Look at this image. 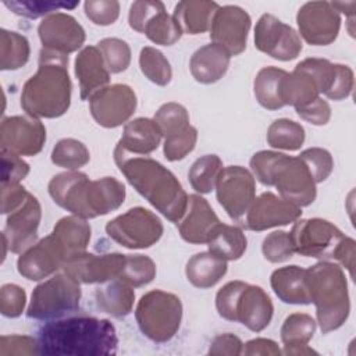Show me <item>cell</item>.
Listing matches in <instances>:
<instances>
[{"label": "cell", "mask_w": 356, "mask_h": 356, "mask_svg": "<svg viewBox=\"0 0 356 356\" xmlns=\"http://www.w3.org/2000/svg\"><path fill=\"white\" fill-rule=\"evenodd\" d=\"M40 353L56 356L115 355L118 338L107 318L92 316L50 320L38 331Z\"/></svg>", "instance_id": "cell-1"}, {"label": "cell", "mask_w": 356, "mask_h": 356, "mask_svg": "<svg viewBox=\"0 0 356 356\" xmlns=\"http://www.w3.org/2000/svg\"><path fill=\"white\" fill-rule=\"evenodd\" d=\"M114 161L127 181L157 211L171 222H178L186 211L188 193L178 178L161 163L114 147Z\"/></svg>", "instance_id": "cell-2"}, {"label": "cell", "mask_w": 356, "mask_h": 356, "mask_svg": "<svg viewBox=\"0 0 356 356\" xmlns=\"http://www.w3.org/2000/svg\"><path fill=\"white\" fill-rule=\"evenodd\" d=\"M71 89L68 56L42 49L36 72L22 86L21 107L35 118L61 117L70 108Z\"/></svg>", "instance_id": "cell-3"}, {"label": "cell", "mask_w": 356, "mask_h": 356, "mask_svg": "<svg viewBox=\"0 0 356 356\" xmlns=\"http://www.w3.org/2000/svg\"><path fill=\"white\" fill-rule=\"evenodd\" d=\"M253 177L266 186H275L285 200L305 207L316 200V182L299 156L260 150L250 159Z\"/></svg>", "instance_id": "cell-4"}, {"label": "cell", "mask_w": 356, "mask_h": 356, "mask_svg": "<svg viewBox=\"0 0 356 356\" xmlns=\"http://www.w3.org/2000/svg\"><path fill=\"white\" fill-rule=\"evenodd\" d=\"M310 303L316 306L317 323L324 334L338 330L350 312L348 281L337 263L321 260L306 268Z\"/></svg>", "instance_id": "cell-5"}, {"label": "cell", "mask_w": 356, "mask_h": 356, "mask_svg": "<svg viewBox=\"0 0 356 356\" xmlns=\"http://www.w3.org/2000/svg\"><path fill=\"white\" fill-rule=\"evenodd\" d=\"M140 332L156 343L174 338L182 320L181 299L171 292L153 289L142 295L135 309Z\"/></svg>", "instance_id": "cell-6"}, {"label": "cell", "mask_w": 356, "mask_h": 356, "mask_svg": "<svg viewBox=\"0 0 356 356\" xmlns=\"http://www.w3.org/2000/svg\"><path fill=\"white\" fill-rule=\"evenodd\" d=\"M79 282L65 271L39 284L31 295L26 317L50 321L63 318L79 307Z\"/></svg>", "instance_id": "cell-7"}, {"label": "cell", "mask_w": 356, "mask_h": 356, "mask_svg": "<svg viewBox=\"0 0 356 356\" xmlns=\"http://www.w3.org/2000/svg\"><path fill=\"white\" fill-rule=\"evenodd\" d=\"M161 220L145 207H132L106 224L107 235L127 249H146L163 235Z\"/></svg>", "instance_id": "cell-8"}, {"label": "cell", "mask_w": 356, "mask_h": 356, "mask_svg": "<svg viewBox=\"0 0 356 356\" xmlns=\"http://www.w3.org/2000/svg\"><path fill=\"white\" fill-rule=\"evenodd\" d=\"M289 236L295 253L330 261L345 235L332 222L314 217L296 220Z\"/></svg>", "instance_id": "cell-9"}, {"label": "cell", "mask_w": 356, "mask_h": 356, "mask_svg": "<svg viewBox=\"0 0 356 356\" xmlns=\"http://www.w3.org/2000/svg\"><path fill=\"white\" fill-rule=\"evenodd\" d=\"M214 189L220 206L227 211L229 218L241 224L256 197L253 174L241 165L224 167Z\"/></svg>", "instance_id": "cell-10"}, {"label": "cell", "mask_w": 356, "mask_h": 356, "mask_svg": "<svg viewBox=\"0 0 356 356\" xmlns=\"http://www.w3.org/2000/svg\"><path fill=\"white\" fill-rule=\"evenodd\" d=\"M136 104L134 89L125 83L107 85L89 97L90 114L104 128H117L127 122L134 115Z\"/></svg>", "instance_id": "cell-11"}, {"label": "cell", "mask_w": 356, "mask_h": 356, "mask_svg": "<svg viewBox=\"0 0 356 356\" xmlns=\"http://www.w3.org/2000/svg\"><path fill=\"white\" fill-rule=\"evenodd\" d=\"M254 46L280 61L296 58L303 47L299 33L273 14H263L259 18L254 28Z\"/></svg>", "instance_id": "cell-12"}, {"label": "cell", "mask_w": 356, "mask_h": 356, "mask_svg": "<svg viewBox=\"0 0 356 356\" xmlns=\"http://www.w3.org/2000/svg\"><path fill=\"white\" fill-rule=\"evenodd\" d=\"M46 142V128L39 118L25 115L4 117L0 125L1 152L15 156H35Z\"/></svg>", "instance_id": "cell-13"}, {"label": "cell", "mask_w": 356, "mask_h": 356, "mask_svg": "<svg viewBox=\"0 0 356 356\" xmlns=\"http://www.w3.org/2000/svg\"><path fill=\"white\" fill-rule=\"evenodd\" d=\"M296 24L299 36L309 44L327 46L339 33L341 15L330 1H309L299 8Z\"/></svg>", "instance_id": "cell-14"}, {"label": "cell", "mask_w": 356, "mask_h": 356, "mask_svg": "<svg viewBox=\"0 0 356 356\" xmlns=\"http://www.w3.org/2000/svg\"><path fill=\"white\" fill-rule=\"evenodd\" d=\"M250 15L238 6H220L210 25L211 43L221 46L231 57L246 49Z\"/></svg>", "instance_id": "cell-15"}, {"label": "cell", "mask_w": 356, "mask_h": 356, "mask_svg": "<svg viewBox=\"0 0 356 356\" xmlns=\"http://www.w3.org/2000/svg\"><path fill=\"white\" fill-rule=\"evenodd\" d=\"M302 216V207L277 196L271 192H263L254 197L241 227L250 231H264L268 228L288 225Z\"/></svg>", "instance_id": "cell-16"}, {"label": "cell", "mask_w": 356, "mask_h": 356, "mask_svg": "<svg viewBox=\"0 0 356 356\" xmlns=\"http://www.w3.org/2000/svg\"><path fill=\"white\" fill-rule=\"evenodd\" d=\"M67 254L63 246L50 232L21 253L17 260V270L29 281H40L63 268Z\"/></svg>", "instance_id": "cell-17"}, {"label": "cell", "mask_w": 356, "mask_h": 356, "mask_svg": "<svg viewBox=\"0 0 356 356\" xmlns=\"http://www.w3.org/2000/svg\"><path fill=\"white\" fill-rule=\"evenodd\" d=\"M274 306L266 291L241 281L235 293L229 321H238L253 332L263 331L271 321Z\"/></svg>", "instance_id": "cell-18"}, {"label": "cell", "mask_w": 356, "mask_h": 356, "mask_svg": "<svg viewBox=\"0 0 356 356\" xmlns=\"http://www.w3.org/2000/svg\"><path fill=\"white\" fill-rule=\"evenodd\" d=\"M42 49L68 56L85 43L86 35L82 25L67 13H53L42 19L38 26Z\"/></svg>", "instance_id": "cell-19"}, {"label": "cell", "mask_w": 356, "mask_h": 356, "mask_svg": "<svg viewBox=\"0 0 356 356\" xmlns=\"http://www.w3.org/2000/svg\"><path fill=\"white\" fill-rule=\"evenodd\" d=\"M125 263L122 253H79L65 261L63 270L79 284H103L120 277Z\"/></svg>", "instance_id": "cell-20"}, {"label": "cell", "mask_w": 356, "mask_h": 356, "mask_svg": "<svg viewBox=\"0 0 356 356\" xmlns=\"http://www.w3.org/2000/svg\"><path fill=\"white\" fill-rule=\"evenodd\" d=\"M40 218L42 207L32 193L17 210L8 214L3 235L7 238L8 249L13 253H22L36 243Z\"/></svg>", "instance_id": "cell-21"}, {"label": "cell", "mask_w": 356, "mask_h": 356, "mask_svg": "<svg viewBox=\"0 0 356 356\" xmlns=\"http://www.w3.org/2000/svg\"><path fill=\"white\" fill-rule=\"evenodd\" d=\"M220 224L221 221L204 197L200 195H189L186 211L177 222V227L184 241L202 245L210 241Z\"/></svg>", "instance_id": "cell-22"}, {"label": "cell", "mask_w": 356, "mask_h": 356, "mask_svg": "<svg viewBox=\"0 0 356 356\" xmlns=\"http://www.w3.org/2000/svg\"><path fill=\"white\" fill-rule=\"evenodd\" d=\"M89 177L79 171H65L54 175L49 182V195L64 210L89 220L86 209V188Z\"/></svg>", "instance_id": "cell-23"}, {"label": "cell", "mask_w": 356, "mask_h": 356, "mask_svg": "<svg viewBox=\"0 0 356 356\" xmlns=\"http://www.w3.org/2000/svg\"><path fill=\"white\" fill-rule=\"evenodd\" d=\"M75 76L79 82V95L82 100L89 99L95 92L107 86L110 71L107 70L97 46H86L81 49L75 57Z\"/></svg>", "instance_id": "cell-24"}, {"label": "cell", "mask_w": 356, "mask_h": 356, "mask_svg": "<svg viewBox=\"0 0 356 356\" xmlns=\"http://www.w3.org/2000/svg\"><path fill=\"white\" fill-rule=\"evenodd\" d=\"M161 138V131L154 120L139 117L125 124L115 147L129 154L146 156L159 147Z\"/></svg>", "instance_id": "cell-25"}, {"label": "cell", "mask_w": 356, "mask_h": 356, "mask_svg": "<svg viewBox=\"0 0 356 356\" xmlns=\"http://www.w3.org/2000/svg\"><path fill=\"white\" fill-rule=\"evenodd\" d=\"M125 186L114 177L89 181L86 188V209L90 218L117 210L125 200Z\"/></svg>", "instance_id": "cell-26"}, {"label": "cell", "mask_w": 356, "mask_h": 356, "mask_svg": "<svg viewBox=\"0 0 356 356\" xmlns=\"http://www.w3.org/2000/svg\"><path fill=\"white\" fill-rule=\"evenodd\" d=\"M231 56L218 44L209 43L199 47L191 57L189 70L196 82L214 83L220 81L228 67Z\"/></svg>", "instance_id": "cell-27"}, {"label": "cell", "mask_w": 356, "mask_h": 356, "mask_svg": "<svg viewBox=\"0 0 356 356\" xmlns=\"http://www.w3.org/2000/svg\"><path fill=\"white\" fill-rule=\"evenodd\" d=\"M270 285L280 300L289 305H309V288L306 268L299 266H285L273 271Z\"/></svg>", "instance_id": "cell-28"}, {"label": "cell", "mask_w": 356, "mask_h": 356, "mask_svg": "<svg viewBox=\"0 0 356 356\" xmlns=\"http://www.w3.org/2000/svg\"><path fill=\"white\" fill-rule=\"evenodd\" d=\"M316 331V321L312 316L306 313H292L289 314L281 327V341L284 343L285 355H317L307 343L313 338Z\"/></svg>", "instance_id": "cell-29"}, {"label": "cell", "mask_w": 356, "mask_h": 356, "mask_svg": "<svg viewBox=\"0 0 356 356\" xmlns=\"http://www.w3.org/2000/svg\"><path fill=\"white\" fill-rule=\"evenodd\" d=\"M218 3L206 0H184L174 8V19L179 25L182 33L199 35L210 29Z\"/></svg>", "instance_id": "cell-30"}, {"label": "cell", "mask_w": 356, "mask_h": 356, "mask_svg": "<svg viewBox=\"0 0 356 356\" xmlns=\"http://www.w3.org/2000/svg\"><path fill=\"white\" fill-rule=\"evenodd\" d=\"M227 261L211 252H200L193 254L185 267L188 281L200 289L214 286L227 273Z\"/></svg>", "instance_id": "cell-31"}, {"label": "cell", "mask_w": 356, "mask_h": 356, "mask_svg": "<svg viewBox=\"0 0 356 356\" xmlns=\"http://www.w3.org/2000/svg\"><path fill=\"white\" fill-rule=\"evenodd\" d=\"M51 234L63 246L68 260L75 254L86 252L92 229L85 218L71 214L60 218L56 222Z\"/></svg>", "instance_id": "cell-32"}, {"label": "cell", "mask_w": 356, "mask_h": 356, "mask_svg": "<svg viewBox=\"0 0 356 356\" xmlns=\"http://www.w3.org/2000/svg\"><path fill=\"white\" fill-rule=\"evenodd\" d=\"M95 299L102 312L113 317H125L134 307L135 291L134 286L115 278L104 286L97 288L95 292Z\"/></svg>", "instance_id": "cell-33"}, {"label": "cell", "mask_w": 356, "mask_h": 356, "mask_svg": "<svg viewBox=\"0 0 356 356\" xmlns=\"http://www.w3.org/2000/svg\"><path fill=\"white\" fill-rule=\"evenodd\" d=\"M280 93L282 104L293 106L295 108L303 107L320 97L314 79L299 68H295L292 72H286L284 75L281 79Z\"/></svg>", "instance_id": "cell-34"}, {"label": "cell", "mask_w": 356, "mask_h": 356, "mask_svg": "<svg viewBox=\"0 0 356 356\" xmlns=\"http://www.w3.org/2000/svg\"><path fill=\"white\" fill-rule=\"evenodd\" d=\"M209 252L228 260H238L246 250L248 239L239 227L220 224L210 241L207 242Z\"/></svg>", "instance_id": "cell-35"}, {"label": "cell", "mask_w": 356, "mask_h": 356, "mask_svg": "<svg viewBox=\"0 0 356 356\" xmlns=\"http://www.w3.org/2000/svg\"><path fill=\"white\" fill-rule=\"evenodd\" d=\"M285 74L286 71L278 67H264L257 72L253 82V92L261 107L267 110H278L284 107L280 88Z\"/></svg>", "instance_id": "cell-36"}, {"label": "cell", "mask_w": 356, "mask_h": 356, "mask_svg": "<svg viewBox=\"0 0 356 356\" xmlns=\"http://www.w3.org/2000/svg\"><path fill=\"white\" fill-rule=\"evenodd\" d=\"M31 56L28 39L14 31H0V68L14 71L24 67Z\"/></svg>", "instance_id": "cell-37"}, {"label": "cell", "mask_w": 356, "mask_h": 356, "mask_svg": "<svg viewBox=\"0 0 356 356\" xmlns=\"http://www.w3.org/2000/svg\"><path fill=\"white\" fill-rule=\"evenodd\" d=\"M222 168V161L217 154H204L196 159L188 172L192 188L200 195L210 193L216 188Z\"/></svg>", "instance_id": "cell-38"}, {"label": "cell", "mask_w": 356, "mask_h": 356, "mask_svg": "<svg viewBox=\"0 0 356 356\" xmlns=\"http://www.w3.org/2000/svg\"><path fill=\"white\" fill-rule=\"evenodd\" d=\"M305 128L289 118L275 120L267 129V143L274 149L299 150L305 142Z\"/></svg>", "instance_id": "cell-39"}, {"label": "cell", "mask_w": 356, "mask_h": 356, "mask_svg": "<svg viewBox=\"0 0 356 356\" xmlns=\"http://www.w3.org/2000/svg\"><path fill=\"white\" fill-rule=\"evenodd\" d=\"M164 139H172L185 134L192 125L189 124L188 110L175 102L164 103L153 117Z\"/></svg>", "instance_id": "cell-40"}, {"label": "cell", "mask_w": 356, "mask_h": 356, "mask_svg": "<svg viewBox=\"0 0 356 356\" xmlns=\"http://www.w3.org/2000/svg\"><path fill=\"white\" fill-rule=\"evenodd\" d=\"M143 35L147 36L150 42L161 46H171L179 40L182 31L172 15L167 14L165 7H161L156 14H153L145 24Z\"/></svg>", "instance_id": "cell-41"}, {"label": "cell", "mask_w": 356, "mask_h": 356, "mask_svg": "<svg viewBox=\"0 0 356 356\" xmlns=\"http://www.w3.org/2000/svg\"><path fill=\"white\" fill-rule=\"evenodd\" d=\"M90 160L88 147L78 139H60L51 150V163L68 171L79 170Z\"/></svg>", "instance_id": "cell-42"}, {"label": "cell", "mask_w": 356, "mask_h": 356, "mask_svg": "<svg viewBox=\"0 0 356 356\" xmlns=\"http://www.w3.org/2000/svg\"><path fill=\"white\" fill-rule=\"evenodd\" d=\"M139 67L142 74L153 83L165 86L172 78V70L165 56L152 46L142 47L139 53Z\"/></svg>", "instance_id": "cell-43"}, {"label": "cell", "mask_w": 356, "mask_h": 356, "mask_svg": "<svg viewBox=\"0 0 356 356\" xmlns=\"http://www.w3.org/2000/svg\"><path fill=\"white\" fill-rule=\"evenodd\" d=\"M156 277L154 261L145 254H125V263L118 280L134 288L147 285Z\"/></svg>", "instance_id": "cell-44"}, {"label": "cell", "mask_w": 356, "mask_h": 356, "mask_svg": "<svg viewBox=\"0 0 356 356\" xmlns=\"http://www.w3.org/2000/svg\"><path fill=\"white\" fill-rule=\"evenodd\" d=\"M110 74H120L131 64L129 44L118 38H106L97 43Z\"/></svg>", "instance_id": "cell-45"}, {"label": "cell", "mask_w": 356, "mask_h": 356, "mask_svg": "<svg viewBox=\"0 0 356 356\" xmlns=\"http://www.w3.org/2000/svg\"><path fill=\"white\" fill-rule=\"evenodd\" d=\"M3 4L13 11L17 15L26 17V18H39V17H47L53 14L54 11L58 13L61 8H75L78 6V1L74 3H57V1H43V0H6Z\"/></svg>", "instance_id": "cell-46"}, {"label": "cell", "mask_w": 356, "mask_h": 356, "mask_svg": "<svg viewBox=\"0 0 356 356\" xmlns=\"http://www.w3.org/2000/svg\"><path fill=\"white\" fill-rule=\"evenodd\" d=\"M295 68H299L307 72L314 79L320 95L323 93L324 96L332 88L337 76V64L325 58H316V57L305 58L300 63H298Z\"/></svg>", "instance_id": "cell-47"}, {"label": "cell", "mask_w": 356, "mask_h": 356, "mask_svg": "<svg viewBox=\"0 0 356 356\" xmlns=\"http://www.w3.org/2000/svg\"><path fill=\"white\" fill-rule=\"evenodd\" d=\"M261 252L264 259L270 263H282L289 260L295 253L289 232L280 229L270 232L261 243Z\"/></svg>", "instance_id": "cell-48"}, {"label": "cell", "mask_w": 356, "mask_h": 356, "mask_svg": "<svg viewBox=\"0 0 356 356\" xmlns=\"http://www.w3.org/2000/svg\"><path fill=\"white\" fill-rule=\"evenodd\" d=\"M299 157L307 165L316 184L325 181L334 170L332 156L328 150H325L323 147H309V149L300 152Z\"/></svg>", "instance_id": "cell-49"}, {"label": "cell", "mask_w": 356, "mask_h": 356, "mask_svg": "<svg viewBox=\"0 0 356 356\" xmlns=\"http://www.w3.org/2000/svg\"><path fill=\"white\" fill-rule=\"evenodd\" d=\"M85 15L100 26L111 25L120 15V3L115 0H88L83 3Z\"/></svg>", "instance_id": "cell-50"}, {"label": "cell", "mask_w": 356, "mask_h": 356, "mask_svg": "<svg viewBox=\"0 0 356 356\" xmlns=\"http://www.w3.org/2000/svg\"><path fill=\"white\" fill-rule=\"evenodd\" d=\"M26 305L25 289L17 284H4L0 289V313L15 318L22 314Z\"/></svg>", "instance_id": "cell-51"}, {"label": "cell", "mask_w": 356, "mask_h": 356, "mask_svg": "<svg viewBox=\"0 0 356 356\" xmlns=\"http://www.w3.org/2000/svg\"><path fill=\"white\" fill-rule=\"evenodd\" d=\"M197 140V129L195 127H191L185 134L172 138V139H164L163 152L168 161H178L185 159L193 149Z\"/></svg>", "instance_id": "cell-52"}, {"label": "cell", "mask_w": 356, "mask_h": 356, "mask_svg": "<svg viewBox=\"0 0 356 356\" xmlns=\"http://www.w3.org/2000/svg\"><path fill=\"white\" fill-rule=\"evenodd\" d=\"M40 353L38 338L29 335H3L0 338V355H36Z\"/></svg>", "instance_id": "cell-53"}, {"label": "cell", "mask_w": 356, "mask_h": 356, "mask_svg": "<svg viewBox=\"0 0 356 356\" xmlns=\"http://www.w3.org/2000/svg\"><path fill=\"white\" fill-rule=\"evenodd\" d=\"M164 4L161 1H152V0H138L134 1L129 7V14H128V22L129 26L142 33L145 24L149 21V18L156 14Z\"/></svg>", "instance_id": "cell-54"}, {"label": "cell", "mask_w": 356, "mask_h": 356, "mask_svg": "<svg viewBox=\"0 0 356 356\" xmlns=\"http://www.w3.org/2000/svg\"><path fill=\"white\" fill-rule=\"evenodd\" d=\"M1 184H19L29 174V164L19 156L1 152Z\"/></svg>", "instance_id": "cell-55"}, {"label": "cell", "mask_w": 356, "mask_h": 356, "mask_svg": "<svg viewBox=\"0 0 356 356\" xmlns=\"http://www.w3.org/2000/svg\"><path fill=\"white\" fill-rule=\"evenodd\" d=\"M295 111L302 120L313 125H325L331 118V107L323 97H317L312 103L295 108Z\"/></svg>", "instance_id": "cell-56"}, {"label": "cell", "mask_w": 356, "mask_h": 356, "mask_svg": "<svg viewBox=\"0 0 356 356\" xmlns=\"http://www.w3.org/2000/svg\"><path fill=\"white\" fill-rule=\"evenodd\" d=\"M353 71L350 67L343 64H337V76L332 88L325 95L331 100L346 99L353 89Z\"/></svg>", "instance_id": "cell-57"}, {"label": "cell", "mask_w": 356, "mask_h": 356, "mask_svg": "<svg viewBox=\"0 0 356 356\" xmlns=\"http://www.w3.org/2000/svg\"><path fill=\"white\" fill-rule=\"evenodd\" d=\"M28 196L29 192L19 184H1V213H13L28 199Z\"/></svg>", "instance_id": "cell-58"}, {"label": "cell", "mask_w": 356, "mask_h": 356, "mask_svg": "<svg viewBox=\"0 0 356 356\" xmlns=\"http://www.w3.org/2000/svg\"><path fill=\"white\" fill-rule=\"evenodd\" d=\"M242 348L243 343L239 337L234 334H221L217 335L209 348V355H229V356H236L242 355Z\"/></svg>", "instance_id": "cell-59"}, {"label": "cell", "mask_w": 356, "mask_h": 356, "mask_svg": "<svg viewBox=\"0 0 356 356\" xmlns=\"http://www.w3.org/2000/svg\"><path fill=\"white\" fill-rule=\"evenodd\" d=\"M355 254H356V242L350 236H343L339 242L335 254L334 261L337 264H341L349 271V275L353 277V267H355Z\"/></svg>", "instance_id": "cell-60"}, {"label": "cell", "mask_w": 356, "mask_h": 356, "mask_svg": "<svg viewBox=\"0 0 356 356\" xmlns=\"http://www.w3.org/2000/svg\"><path fill=\"white\" fill-rule=\"evenodd\" d=\"M281 349L278 348V343L273 339H267V338H254L248 341L246 343H243L242 348V355L246 356H277L281 355Z\"/></svg>", "instance_id": "cell-61"}]
</instances>
